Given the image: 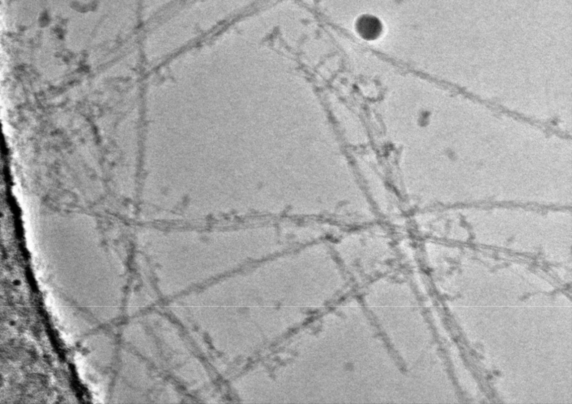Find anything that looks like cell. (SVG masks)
I'll use <instances>...</instances> for the list:
<instances>
[{
	"label": "cell",
	"instance_id": "obj_1",
	"mask_svg": "<svg viewBox=\"0 0 572 404\" xmlns=\"http://www.w3.org/2000/svg\"><path fill=\"white\" fill-rule=\"evenodd\" d=\"M359 27V33H361L363 36L367 38H371L373 36H376L377 33L379 32L380 25H378L376 20L367 18L362 20Z\"/></svg>",
	"mask_w": 572,
	"mask_h": 404
}]
</instances>
